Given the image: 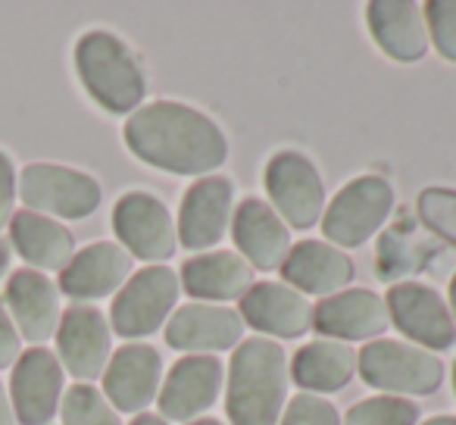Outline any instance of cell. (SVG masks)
<instances>
[{"label": "cell", "instance_id": "f1b7e54d", "mask_svg": "<svg viewBox=\"0 0 456 425\" xmlns=\"http://www.w3.org/2000/svg\"><path fill=\"white\" fill-rule=\"evenodd\" d=\"M419 217L435 235L456 248V191L453 188H425L419 194Z\"/></svg>", "mask_w": 456, "mask_h": 425}, {"label": "cell", "instance_id": "2e32d148", "mask_svg": "<svg viewBox=\"0 0 456 425\" xmlns=\"http://www.w3.org/2000/svg\"><path fill=\"white\" fill-rule=\"evenodd\" d=\"M163 356L151 344H126L103 369V397L119 413H144L159 397Z\"/></svg>", "mask_w": 456, "mask_h": 425}, {"label": "cell", "instance_id": "ffe728a7", "mask_svg": "<svg viewBox=\"0 0 456 425\" xmlns=\"http://www.w3.org/2000/svg\"><path fill=\"white\" fill-rule=\"evenodd\" d=\"M369 32L381 53L397 63H419L428 53L425 10L416 0H372L366 7Z\"/></svg>", "mask_w": 456, "mask_h": 425}, {"label": "cell", "instance_id": "6da1fadb", "mask_svg": "<svg viewBox=\"0 0 456 425\" xmlns=\"http://www.w3.org/2000/svg\"><path fill=\"white\" fill-rule=\"evenodd\" d=\"M126 147L172 176H213L228 159V138L207 113L178 101H153L128 116Z\"/></svg>", "mask_w": 456, "mask_h": 425}, {"label": "cell", "instance_id": "d6986e66", "mask_svg": "<svg viewBox=\"0 0 456 425\" xmlns=\"http://www.w3.org/2000/svg\"><path fill=\"white\" fill-rule=\"evenodd\" d=\"M244 325L269 338H300L313 325V304L285 282H260L241 298Z\"/></svg>", "mask_w": 456, "mask_h": 425}, {"label": "cell", "instance_id": "9c48e42d", "mask_svg": "<svg viewBox=\"0 0 456 425\" xmlns=\"http://www.w3.org/2000/svg\"><path fill=\"white\" fill-rule=\"evenodd\" d=\"M113 232L128 250V257H138L147 263H163L175 254L178 232L169 209L159 197L147 191H128L113 207Z\"/></svg>", "mask_w": 456, "mask_h": 425}, {"label": "cell", "instance_id": "d6a6232c", "mask_svg": "<svg viewBox=\"0 0 456 425\" xmlns=\"http://www.w3.org/2000/svg\"><path fill=\"white\" fill-rule=\"evenodd\" d=\"M20 360V335H16V325L10 319L7 306L0 304V369L13 366Z\"/></svg>", "mask_w": 456, "mask_h": 425}, {"label": "cell", "instance_id": "8fae6325", "mask_svg": "<svg viewBox=\"0 0 456 425\" xmlns=\"http://www.w3.org/2000/svg\"><path fill=\"white\" fill-rule=\"evenodd\" d=\"M235 209V191L232 182L222 176H203L188 188L178 209V244L188 250H209L225 238L232 229Z\"/></svg>", "mask_w": 456, "mask_h": 425}, {"label": "cell", "instance_id": "ac0fdd59", "mask_svg": "<svg viewBox=\"0 0 456 425\" xmlns=\"http://www.w3.org/2000/svg\"><path fill=\"white\" fill-rule=\"evenodd\" d=\"M232 235H235L238 254L248 260L250 269L275 273L291 254V232L281 217L260 197H248L238 203L232 217Z\"/></svg>", "mask_w": 456, "mask_h": 425}, {"label": "cell", "instance_id": "603a6c76", "mask_svg": "<svg viewBox=\"0 0 456 425\" xmlns=\"http://www.w3.org/2000/svg\"><path fill=\"white\" fill-rule=\"evenodd\" d=\"M13 323L28 341L41 344L57 331L60 325V291L45 273L38 269H20L10 275L7 291H4Z\"/></svg>", "mask_w": 456, "mask_h": 425}, {"label": "cell", "instance_id": "7402d4cb", "mask_svg": "<svg viewBox=\"0 0 456 425\" xmlns=\"http://www.w3.org/2000/svg\"><path fill=\"white\" fill-rule=\"evenodd\" d=\"M281 279L300 294H331L344 291L354 282V260L344 250L331 248L329 241H300L291 248L288 260L281 263Z\"/></svg>", "mask_w": 456, "mask_h": 425}, {"label": "cell", "instance_id": "f546056e", "mask_svg": "<svg viewBox=\"0 0 456 425\" xmlns=\"http://www.w3.org/2000/svg\"><path fill=\"white\" fill-rule=\"evenodd\" d=\"M425 26L428 41H435L437 53L456 63V0H431L425 4Z\"/></svg>", "mask_w": 456, "mask_h": 425}, {"label": "cell", "instance_id": "cb8c5ba5", "mask_svg": "<svg viewBox=\"0 0 456 425\" xmlns=\"http://www.w3.org/2000/svg\"><path fill=\"white\" fill-rule=\"evenodd\" d=\"M10 238H13L20 257L38 273H63L76 257V238L57 219L41 217L32 209L13 213L10 219Z\"/></svg>", "mask_w": 456, "mask_h": 425}, {"label": "cell", "instance_id": "f35d334b", "mask_svg": "<svg viewBox=\"0 0 456 425\" xmlns=\"http://www.w3.org/2000/svg\"><path fill=\"white\" fill-rule=\"evenodd\" d=\"M188 425H225V422H219V419H194V422H188Z\"/></svg>", "mask_w": 456, "mask_h": 425}, {"label": "cell", "instance_id": "74e56055", "mask_svg": "<svg viewBox=\"0 0 456 425\" xmlns=\"http://www.w3.org/2000/svg\"><path fill=\"white\" fill-rule=\"evenodd\" d=\"M450 313H453V323H456V275H453V282H450Z\"/></svg>", "mask_w": 456, "mask_h": 425}, {"label": "cell", "instance_id": "9a60e30c", "mask_svg": "<svg viewBox=\"0 0 456 425\" xmlns=\"http://www.w3.org/2000/svg\"><path fill=\"white\" fill-rule=\"evenodd\" d=\"M385 298H379L369 288H344V291L322 298V304L313 306V329L329 341H369L387 331Z\"/></svg>", "mask_w": 456, "mask_h": 425}, {"label": "cell", "instance_id": "ab89813d", "mask_svg": "<svg viewBox=\"0 0 456 425\" xmlns=\"http://www.w3.org/2000/svg\"><path fill=\"white\" fill-rule=\"evenodd\" d=\"M453 388H456V363H453Z\"/></svg>", "mask_w": 456, "mask_h": 425}, {"label": "cell", "instance_id": "e575fe53", "mask_svg": "<svg viewBox=\"0 0 456 425\" xmlns=\"http://www.w3.org/2000/svg\"><path fill=\"white\" fill-rule=\"evenodd\" d=\"M132 425H169L163 416H153V413H138V416L132 419Z\"/></svg>", "mask_w": 456, "mask_h": 425}, {"label": "cell", "instance_id": "7a4b0ae2", "mask_svg": "<svg viewBox=\"0 0 456 425\" xmlns=\"http://www.w3.org/2000/svg\"><path fill=\"white\" fill-rule=\"evenodd\" d=\"M291 363L279 341H241L228 363L225 413L232 425H279L285 413Z\"/></svg>", "mask_w": 456, "mask_h": 425}, {"label": "cell", "instance_id": "4fadbf2b", "mask_svg": "<svg viewBox=\"0 0 456 425\" xmlns=\"http://www.w3.org/2000/svg\"><path fill=\"white\" fill-rule=\"evenodd\" d=\"M63 394V366L47 347H32L13 363L10 404L22 425H47Z\"/></svg>", "mask_w": 456, "mask_h": 425}, {"label": "cell", "instance_id": "5b68a950", "mask_svg": "<svg viewBox=\"0 0 456 425\" xmlns=\"http://www.w3.org/2000/svg\"><path fill=\"white\" fill-rule=\"evenodd\" d=\"M356 372L369 388L394 397L435 394L444 381V363L431 350L403 341H369L356 356Z\"/></svg>", "mask_w": 456, "mask_h": 425}, {"label": "cell", "instance_id": "4316f807", "mask_svg": "<svg viewBox=\"0 0 456 425\" xmlns=\"http://www.w3.org/2000/svg\"><path fill=\"white\" fill-rule=\"evenodd\" d=\"M419 406L410 397H394V394H379L366 397L347 410L341 425H416Z\"/></svg>", "mask_w": 456, "mask_h": 425}, {"label": "cell", "instance_id": "484cf974", "mask_svg": "<svg viewBox=\"0 0 456 425\" xmlns=\"http://www.w3.org/2000/svg\"><path fill=\"white\" fill-rule=\"evenodd\" d=\"M356 372V354L341 341H313L294 354L291 379L306 394H331L350 385Z\"/></svg>", "mask_w": 456, "mask_h": 425}, {"label": "cell", "instance_id": "8d00e7d4", "mask_svg": "<svg viewBox=\"0 0 456 425\" xmlns=\"http://www.w3.org/2000/svg\"><path fill=\"white\" fill-rule=\"evenodd\" d=\"M419 425H456V416H435V419H425Z\"/></svg>", "mask_w": 456, "mask_h": 425}, {"label": "cell", "instance_id": "ba28073f", "mask_svg": "<svg viewBox=\"0 0 456 425\" xmlns=\"http://www.w3.org/2000/svg\"><path fill=\"white\" fill-rule=\"evenodd\" d=\"M22 200L32 213H47L60 219H85L101 207V184L88 172L69 169L57 163H32L22 169L20 188Z\"/></svg>", "mask_w": 456, "mask_h": 425}, {"label": "cell", "instance_id": "52a82bcc", "mask_svg": "<svg viewBox=\"0 0 456 425\" xmlns=\"http://www.w3.org/2000/svg\"><path fill=\"white\" fill-rule=\"evenodd\" d=\"M266 191L273 209L291 229H313L325 213V184L310 157L279 151L266 163Z\"/></svg>", "mask_w": 456, "mask_h": 425}, {"label": "cell", "instance_id": "4dcf8cb0", "mask_svg": "<svg viewBox=\"0 0 456 425\" xmlns=\"http://www.w3.org/2000/svg\"><path fill=\"white\" fill-rule=\"evenodd\" d=\"M279 425H341V413L335 410V404L319 394H297L291 397L288 410L281 413Z\"/></svg>", "mask_w": 456, "mask_h": 425}, {"label": "cell", "instance_id": "277c9868", "mask_svg": "<svg viewBox=\"0 0 456 425\" xmlns=\"http://www.w3.org/2000/svg\"><path fill=\"white\" fill-rule=\"evenodd\" d=\"M394 209V188L381 176H360L335 194L322 213V235L331 248H362Z\"/></svg>", "mask_w": 456, "mask_h": 425}, {"label": "cell", "instance_id": "3957f363", "mask_svg": "<svg viewBox=\"0 0 456 425\" xmlns=\"http://www.w3.org/2000/svg\"><path fill=\"white\" fill-rule=\"evenodd\" d=\"M76 69L85 91L107 113H134L147 94V78L141 60L126 41L110 32H88L76 45Z\"/></svg>", "mask_w": 456, "mask_h": 425}, {"label": "cell", "instance_id": "44dd1931", "mask_svg": "<svg viewBox=\"0 0 456 425\" xmlns=\"http://www.w3.org/2000/svg\"><path fill=\"white\" fill-rule=\"evenodd\" d=\"M132 279V257L122 244L101 241L78 250L60 273V291L78 300H97L119 291Z\"/></svg>", "mask_w": 456, "mask_h": 425}, {"label": "cell", "instance_id": "d590c367", "mask_svg": "<svg viewBox=\"0 0 456 425\" xmlns=\"http://www.w3.org/2000/svg\"><path fill=\"white\" fill-rule=\"evenodd\" d=\"M7 266H10V248L7 241H0V275L7 273Z\"/></svg>", "mask_w": 456, "mask_h": 425}, {"label": "cell", "instance_id": "d4e9b609", "mask_svg": "<svg viewBox=\"0 0 456 425\" xmlns=\"http://www.w3.org/2000/svg\"><path fill=\"white\" fill-rule=\"evenodd\" d=\"M178 282L197 300H241L254 288V269L235 250H207L184 263Z\"/></svg>", "mask_w": 456, "mask_h": 425}, {"label": "cell", "instance_id": "8992f818", "mask_svg": "<svg viewBox=\"0 0 456 425\" xmlns=\"http://www.w3.org/2000/svg\"><path fill=\"white\" fill-rule=\"evenodd\" d=\"M182 282L169 266H147L134 273L116 294L110 323L122 338H147L159 331V325L169 323L175 310Z\"/></svg>", "mask_w": 456, "mask_h": 425}, {"label": "cell", "instance_id": "30bf717a", "mask_svg": "<svg viewBox=\"0 0 456 425\" xmlns=\"http://www.w3.org/2000/svg\"><path fill=\"white\" fill-rule=\"evenodd\" d=\"M387 316L410 341L425 350H447L456 341V323L447 300L422 282H400L387 291Z\"/></svg>", "mask_w": 456, "mask_h": 425}, {"label": "cell", "instance_id": "5bb4252c", "mask_svg": "<svg viewBox=\"0 0 456 425\" xmlns=\"http://www.w3.org/2000/svg\"><path fill=\"white\" fill-rule=\"evenodd\" d=\"M60 366H66L82 385L103 375L110 363V323L97 306L76 304L60 316L57 325Z\"/></svg>", "mask_w": 456, "mask_h": 425}, {"label": "cell", "instance_id": "83f0119b", "mask_svg": "<svg viewBox=\"0 0 456 425\" xmlns=\"http://www.w3.org/2000/svg\"><path fill=\"white\" fill-rule=\"evenodd\" d=\"M63 425H122V419L103 391L78 381L63 394Z\"/></svg>", "mask_w": 456, "mask_h": 425}, {"label": "cell", "instance_id": "7c38bea8", "mask_svg": "<svg viewBox=\"0 0 456 425\" xmlns=\"http://www.w3.org/2000/svg\"><path fill=\"white\" fill-rule=\"evenodd\" d=\"M244 319L238 310L213 304H184L166 323V344L188 356H209L219 350H232L241 344Z\"/></svg>", "mask_w": 456, "mask_h": 425}, {"label": "cell", "instance_id": "1f68e13d", "mask_svg": "<svg viewBox=\"0 0 456 425\" xmlns=\"http://www.w3.org/2000/svg\"><path fill=\"white\" fill-rule=\"evenodd\" d=\"M13 200H16V169H13V159L0 151V229L13 219Z\"/></svg>", "mask_w": 456, "mask_h": 425}, {"label": "cell", "instance_id": "836d02e7", "mask_svg": "<svg viewBox=\"0 0 456 425\" xmlns=\"http://www.w3.org/2000/svg\"><path fill=\"white\" fill-rule=\"evenodd\" d=\"M0 425H16V413H13V404H10V394L0 381Z\"/></svg>", "mask_w": 456, "mask_h": 425}, {"label": "cell", "instance_id": "e0dca14e", "mask_svg": "<svg viewBox=\"0 0 456 425\" xmlns=\"http://www.w3.org/2000/svg\"><path fill=\"white\" fill-rule=\"evenodd\" d=\"M222 363L216 356H182L159 388V413L172 422H194L219 400Z\"/></svg>", "mask_w": 456, "mask_h": 425}]
</instances>
